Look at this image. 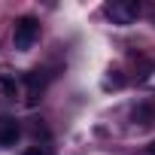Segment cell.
<instances>
[{
	"instance_id": "6",
	"label": "cell",
	"mask_w": 155,
	"mask_h": 155,
	"mask_svg": "<svg viewBox=\"0 0 155 155\" xmlns=\"http://www.w3.org/2000/svg\"><path fill=\"white\" fill-rule=\"evenodd\" d=\"M21 155H52V149L49 146H28Z\"/></svg>"
},
{
	"instance_id": "4",
	"label": "cell",
	"mask_w": 155,
	"mask_h": 155,
	"mask_svg": "<svg viewBox=\"0 0 155 155\" xmlns=\"http://www.w3.org/2000/svg\"><path fill=\"white\" fill-rule=\"evenodd\" d=\"M0 88H3V94L6 97H15V79H12V76H0Z\"/></svg>"
},
{
	"instance_id": "5",
	"label": "cell",
	"mask_w": 155,
	"mask_h": 155,
	"mask_svg": "<svg viewBox=\"0 0 155 155\" xmlns=\"http://www.w3.org/2000/svg\"><path fill=\"white\" fill-rule=\"evenodd\" d=\"M134 122L149 125V122H152V110H149V107H137V110H134Z\"/></svg>"
},
{
	"instance_id": "7",
	"label": "cell",
	"mask_w": 155,
	"mask_h": 155,
	"mask_svg": "<svg viewBox=\"0 0 155 155\" xmlns=\"http://www.w3.org/2000/svg\"><path fill=\"white\" fill-rule=\"evenodd\" d=\"M143 155H155V143H149V146H146V152H143Z\"/></svg>"
},
{
	"instance_id": "1",
	"label": "cell",
	"mask_w": 155,
	"mask_h": 155,
	"mask_svg": "<svg viewBox=\"0 0 155 155\" xmlns=\"http://www.w3.org/2000/svg\"><path fill=\"white\" fill-rule=\"evenodd\" d=\"M37 40H40V21L31 18V15L18 18V21H15V31H12V46H15L18 52H31Z\"/></svg>"
},
{
	"instance_id": "3",
	"label": "cell",
	"mask_w": 155,
	"mask_h": 155,
	"mask_svg": "<svg viewBox=\"0 0 155 155\" xmlns=\"http://www.w3.org/2000/svg\"><path fill=\"white\" fill-rule=\"evenodd\" d=\"M18 137H21V125H18L12 116H0V149L15 146Z\"/></svg>"
},
{
	"instance_id": "2",
	"label": "cell",
	"mask_w": 155,
	"mask_h": 155,
	"mask_svg": "<svg viewBox=\"0 0 155 155\" xmlns=\"http://www.w3.org/2000/svg\"><path fill=\"white\" fill-rule=\"evenodd\" d=\"M104 12H107V18H110L113 25L128 28V25L137 21V15H140V3H137V0H113V3L104 6Z\"/></svg>"
}]
</instances>
